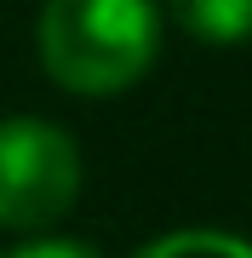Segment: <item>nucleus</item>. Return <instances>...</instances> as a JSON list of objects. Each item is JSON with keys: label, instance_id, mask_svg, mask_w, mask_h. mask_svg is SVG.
<instances>
[{"label": "nucleus", "instance_id": "nucleus-1", "mask_svg": "<svg viewBox=\"0 0 252 258\" xmlns=\"http://www.w3.org/2000/svg\"><path fill=\"white\" fill-rule=\"evenodd\" d=\"M35 52L52 86L115 98L138 86L160 52V0H46Z\"/></svg>", "mask_w": 252, "mask_h": 258}, {"label": "nucleus", "instance_id": "nucleus-2", "mask_svg": "<svg viewBox=\"0 0 252 258\" xmlns=\"http://www.w3.org/2000/svg\"><path fill=\"white\" fill-rule=\"evenodd\" d=\"M80 201V144L57 120H0V230L46 235Z\"/></svg>", "mask_w": 252, "mask_h": 258}, {"label": "nucleus", "instance_id": "nucleus-3", "mask_svg": "<svg viewBox=\"0 0 252 258\" xmlns=\"http://www.w3.org/2000/svg\"><path fill=\"white\" fill-rule=\"evenodd\" d=\"M166 12L206 46H246L252 40V0H166Z\"/></svg>", "mask_w": 252, "mask_h": 258}, {"label": "nucleus", "instance_id": "nucleus-4", "mask_svg": "<svg viewBox=\"0 0 252 258\" xmlns=\"http://www.w3.org/2000/svg\"><path fill=\"white\" fill-rule=\"evenodd\" d=\"M138 258H252V241L229 230H172V235H155Z\"/></svg>", "mask_w": 252, "mask_h": 258}, {"label": "nucleus", "instance_id": "nucleus-5", "mask_svg": "<svg viewBox=\"0 0 252 258\" xmlns=\"http://www.w3.org/2000/svg\"><path fill=\"white\" fill-rule=\"evenodd\" d=\"M0 258H98V252L86 241H69V235H29L23 247H12Z\"/></svg>", "mask_w": 252, "mask_h": 258}]
</instances>
